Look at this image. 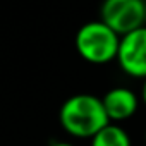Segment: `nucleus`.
Listing matches in <instances>:
<instances>
[{
  "label": "nucleus",
  "mask_w": 146,
  "mask_h": 146,
  "mask_svg": "<svg viewBox=\"0 0 146 146\" xmlns=\"http://www.w3.org/2000/svg\"><path fill=\"white\" fill-rule=\"evenodd\" d=\"M58 120L67 134L90 139L110 124L102 98L90 93H79L67 98L60 107Z\"/></svg>",
  "instance_id": "f257e3e1"
},
{
  "label": "nucleus",
  "mask_w": 146,
  "mask_h": 146,
  "mask_svg": "<svg viewBox=\"0 0 146 146\" xmlns=\"http://www.w3.org/2000/svg\"><path fill=\"white\" fill-rule=\"evenodd\" d=\"M120 36L103 21H90L76 33V50L90 64H108L117 60Z\"/></svg>",
  "instance_id": "f03ea898"
},
{
  "label": "nucleus",
  "mask_w": 146,
  "mask_h": 146,
  "mask_svg": "<svg viewBox=\"0 0 146 146\" xmlns=\"http://www.w3.org/2000/svg\"><path fill=\"white\" fill-rule=\"evenodd\" d=\"M103 21L120 38L146 26V2L141 0H107L100 11Z\"/></svg>",
  "instance_id": "7ed1b4c3"
},
{
  "label": "nucleus",
  "mask_w": 146,
  "mask_h": 146,
  "mask_svg": "<svg viewBox=\"0 0 146 146\" xmlns=\"http://www.w3.org/2000/svg\"><path fill=\"white\" fill-rule=\"evenodd\" d=\"M117 62L127 76L146 79V26L120 38Z\"/></svg>",
  "instance_id": "20e7f679"
},
{
  "label": "nucleus",
  "mask_w": 146,
  "mask_h": 146,
  "mask_svg": "<svg viewBox=\"0 0 146 146\" xmlns=\"http://www.w3.org/2000/svg\"><path fill=\"white\" fill-rule=\"evenodd\" d=\"M102 102L110 122L127 120L139 108V96L131 88H125V86H117L108 90L103 95Z\"/></svg>",
  "instance_id": "39448f33"
},
{
  "label": "nucleus",
  "mask_w": 146,
  "mask_h": 146,
  "mask_svg": "<svg viewBox=\"0 0 146 146\" xmlns=\"http://www.w3.org/2000/svg\"><path fill=\"white\" fill-rule=\"evenodd\" d=\"M91 146H132V143L124 127L110 122L95 137H91Z\"/></svg>",
  "instance_id": "423d86ee"
},
{
  "label": "nucleus",
  "mask_w": 146,
  "mask_h": 146,
  "mask_svg": "<svg viewBox=\"0 0 146 146\" xmlns=\"http://www.w3.org/2000/svg\"><path fill=\"white\" fill-rule=\"evenodd\" d=\"M141 102L146 105V79L143 81V86H141Z\"/></svg>",
  "instance_id": "0eeeda50"
},
{
  "label": "nucleus",
  "mask_w": 146,
  "mask_h": 146,
  "mask_svg": "<svg viewBox=\"0 0 146 146\" xmlns=\"http://www.w3.org/2000/svg\"><path fill=\"white\" fill-rule=\"evenodd\" d=\"M52 146H74V144H70V143H65V141H58V143H53Z\"/></svg>",
  "instance_id": "6e6552de"
},
{
  "label": "nucleus",
  "mask_w": 146,
  "mask_h": 146,
  "mask_svg": "<svg viewBox=\"0 0 146 146\" xmlns=\"http://www.w3.org/2000/svg\"><path fill=\"white\" fill-rule=\"evenodd\" d=\"M144 143H146V131H144Z\"/></svg>",
  "instance_id": "1a4fd4ad"
}]
</instances>
